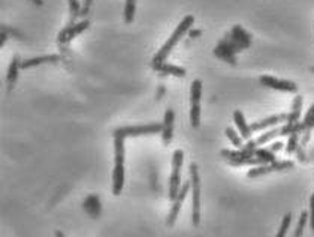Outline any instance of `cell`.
Listing matches in <instances>:
<instances>
[{"label": "cell", "mask_w": 314, "mask_h": 237, "mask_svg": "<svg viewBox=\"0 0 314 237\" xmlns=\"http://www.w3.org/2000/svg\"><path fill=\"white\" fill-rule=\"evenodd\" d=\"M290 222H292V215H290V213L284 215V218H283V221H281V225H280V230H278V233H277V237L286 236V233H287V230H289V227H290Z\"/></svg>", "instance_id": "f1b7e54d"}, {"label": "cell", "mask_w": 314, "mask_h": 237, "mask_svg": "<svg viewBox=\"0 0 314 237\" xmlns=\"http://www.w3.org/2000/svg\"><path fill=\"white\" fill-rule=\"evenodd\" d=\"M239 50H242L235 41H221L217 47H215V50H214V54L217 56V57H220V59H223V60H226L227 63H230V65H235L236 63V60H235V53H238Z\"/></svg>", "instance_id": "5b68a950"}, {"label": "cell", "mask_w": 314, "mask_h": 237, "mask_svg": "<svg viewBox=\"0 0 314 237\" xmlns=\"http://www.w3.org/2000/svg\"><path fill=\"white\" fill-rule=\"evenodd\" d=\"M260 84H263L265 87H269L272 90H280V92H289V93H296L298 92V87L295 83L292 81H287V80H278L275 77H271V75H262L259 78Z\"/></svg>", "instance_id": "8992f818"}, {"label": "cell", "mask_w": 314, "mask_h": 237, "mask_svg": "<svg viewBox=\"0 0 314 237\" xmlns=\"http://www.w3.org/2000/svg\"><path fill=\"white\" fill-rule=\"evenodd\" d=\"M135 12H136V0H126L124 5V23L130 24L135 18Z\"/></svg>", "instance_id": "7402d4cb"}, {"label": "cell", "mask_w": 314, "mask_h": 237, "mask_svg": "<svg viewBox=\"0 0 314 237\" xmlns=\"http://www.w3.org/2000/svg\"><path fill=\"white\" fill-rule=\"evenodd\" d=\"M93 0H83V5H81V14L80 17H86L90 11V6H92Z\"/></svg>", "instance_id": "4dcf8cb0"}, {"label": "cell", "mask_w": 314, "mask_h": 237, "mask_svg": "<svg viewBox=\"0 0 314 237\" xmlns=\"http://www.w3.org/2000/svg\"><path fill=\"white\" fill-rule=\"evenodd\" d=\"M20 69H21V60H20L18 56H14V57H12V62H11V65H9V68H8V74H6V81H8L9 89H12L14 84L17 83Z\"/></svg>", "instance_id": "2e32d148"}, {"label": "cell", "mask_w": 314, "mask_h": 237, "mask_svg": "<svg viewBox=\"0 0 314 237\" xmlns=\"http://www.w3.org/2000/svg\"><path fill=\"white\" fill-rule=\"evenodd\" d=\"M254 156H257L259 159H262L265 164H271V162H275V156H274V152H271L269 149H256V150H254Z\"/></svg>", "instance_id": "cb8c5ba5"}, {"label": "cell", "mask_w": 314, "mask_h": 237, "mask_svg": "<svg viewBox=\"0 0 314 237\" xmlns=\"http://www.w3.org/2000/svg\"><path fill=\"white\" fill-rule=\"evenodd\" d=\"M301 110H302V96H295L293 99V104H292V111L287 114V123H296L299 122L301 117Z\"/></svg>", "instance_id": "ffe728a7"}, {"label": "cell", "mask_w": 314, "mask_h": 237, "mask_svg": "<svg viewBox=\"0 0 314 237\" xmlns=\"http://www.w3.org/2000/svg\"><path fill=\"white\" fill-rule=\"evenodd\" d=\"M184 162V152L175 150L172 155V173L169 179V198L174 201L181 189V167Z\"/></svg>", "instance_id": "3957f363"}, {"label": "cell", "mask_w": 314, "mask_h": 237, "mask_svg": "<svg viewBox=\"0 0 314 237\" xmlns=\"http://www.w3.org/2000/svg\"><path fill=\"white\" fill-rule=\"evenodd\" d=\"M201 98H202V81L195 80L190 89V104H201Z\"/></svg>", "instance_id": "44dd1931"}, {"label": "cell", "mask_w": 314, "mask_h": 237, "mask_svg": "<svg viewBox=\"0 0 314 237\" xmlns=\"http://www.w3.org/2000/svg\"><path fill=\"white\" fill-rule=\"evenodd\" d=\"M298 140H299V134H292V135H290L289 143H287V149H286V152H287L289 155L293 153V152L298 149Z\"/></svg>", "instance_id": "f546056e"}, {"label": "cell", "mask_w": 314, "mask_h": 237, "mask_svg": "<svg viewBox=\"0 0 314 237\" xmlns=\"http://www.w3.org/2000/svg\"><path fill=\"white\" fill-rule=\"evenodd\" d=\"M162 128H163V123H148V125H138V126H123V128L115 129L114 137L127 138V137L151 135V134L162 132Z\"/></svg>", "instance_id": "277c9868"}, {"label": "cell", "mask_w": 314, "mask_h": 237, "mask_svg": "<svg viewBox=\"0 0 314 237\" xmlns=\"http://www.w3.org/2000/svg\"><path fill=\"white\" fill-rule=\"evenodd\" d=\"M89 26H90V23H89L87 20H84V21H81V23H77V24H68V26L60 32V35H59V42H60V44L69 42V41L74 39L77 35H80V33H83L86 29H89Z\"/></svg>", "instance_id": "9c48e42d"}, {"label": "cell", "mask_w": 314, "mask_h": 237, "mask_svg": "<svg viewBox=\"0 0 314 237\" xmlns=\"http://www.w3.org/2000/svg\"><path fill=\"white\" fill-rule=\"evenodd\" d=\"M124 188V162L117 161L112 170V194L120 195Z\"/></svg>", "instance_id": "8fae6325"}, {"label": "cell", "mask_w": 314, "mask_h": 237, "mask_svg": "<svg viewBox=\"0 0 314 237\" xmlns=\"http://www.w3.org/2000/svg\"><path fill=\"white\" fill-rule=\"evenodd\" d=\"M281 147H283V143H274V144L269 147V150H271V152H278V150H281Z\"/></svg>", "instance_id": "836d02e7"}, {"label": "cell", "mask_w": 314, "mask_h": 237, "mask_svg": "<svg viewBox=\"0 0 314 237\" xmlns=\"http://www.w3.org/2000/svg\"><path fill=\"white\" fill-rule=\"evenodd\" d=\"M224 132H226V137L229 138V141H230L235 147H238V149H242V147H244V144H242V137L238 135L236 131H233L232 128H227Z\"/></svg>", "instance_id": "484cf974"}, {"label": "cell", "mask_w": 314, "mask_h": 237, "mask_svg": "<svg viewBox=\"0 0 314 237\" xmlns=\"http://www.w3.org/2000/svg\"><path fill=\"white\" fill-rule=\"evenodd\" d=\"M281 135V128H275V129H272V131H268V132H265L263 135H260L257 140H254L256 141V146L259 147V146H262V144H266L268 141H271V140H274L275 137H280Z\"/></svg>", "instance_id": "603a6c76"}, {"label": "cell", "mask_w": 314, "mask_h": 237, "mask_svg": "<svg viewBox=\"0 0 314 237\" xmlns=\"http://www.w3.org/2000/svg\"><path fill=\"white\" fill-rule=\"evenodd\" d=\"M308 215H310L308 221H310V225H311V231H314V194L310 198V213Z\"/></svg>", "instance_id": "1f68e13d"}, {"label": "cell", "mask_w": 314, "mask_h": 237, "mask_svg": "<svg viewBox=\"0 0 314 237\" xmlns=\"http://www.w3.org/2000/svg\"><path fill=\"white\" fill-rule=\"evenodd\" d=\"M201 30H196V29H190L189 30V36H190V39H195V38H199L201 36Z\"/></svg>", "instance_id": "d6a6232c"}, {"label": "cell", "mask_w": 314, "mask_h": 237, "mask_svg": "<svg viewBox=\"0 0 314 237\" xmlns=\"http://www.w3.org/2000/svg\"><path fill=\"white\" fill-rule=\"evenodd\" d=\"M35 5H38V6H42V0H32Z\"/></svg>", "instance_id": "d590c367"}, {"label": "cell", "mask_w": 314, "mask_h": 237, "mask_svg": "<svg viewBox=\"0 0 314 237\" xmlns=\"http://www.w3.org/2000/svg\"><path fill=\"white\" fill-rule=\"evenodd\" d=\"M293 164L292 162H271L269 165L268 164H262L259 167H254L251 168L247 176L248 177H257V176H262V174H268V173H272V171H281V170H286V168H292Z\"/></svg>", "instance_id": "ba28073f"}, {"label": "cell", "mask_w": 314, "mask_h": 237, "mask_svg": "<svg viewBox=\"0 0 314 237\" xmlns=\"http://www.w3.org/2000/svg\"><path fill=\"white\" fill-rule=\"evenodd\" d=\"M232 41H235L241 48H247L251 44V39L248 36V33L241 27V26H235L232 30Z\"/></svg>", "instance_id": "ac0fdd59"}, {"label": "cell", "mask_w": 314, "mask_h": 237, "mask_svg": "<svg viewBox=\"0 0 314 237\" xmlns=\"http://www.w3.org/2000/svg\"><path fill=\"white\" fill-rule=\"evenodd\" d=\"M69 14H71L69 24H75L77 17H80V14H81V5L78 0H69Z\"/></svg>", "instance_id": "4316f807"}, {"label": "cell", "mask_w": 314, "mask_h": 237, "mask_svg": "<svg viewBox=\"0 0 314 237\" xmlns=\"http://www.w3.org/2000/svg\"><path fill=\"white\" fill-rule=\"evenodd\" d=\"M193 21H195V17L193 15H187V17H184V20L177 26V29L174 30V33L171 35V38L165 42V45L160 48V51L154 56V59H153V66H156V65H160V63H163L165 60H166V57L171 54V51H172V48L178 44V41L192 29V26H193Z\"/></svg>", "instance_id": "6da1fadb"}, {"label": "cell", "mask_w": 314, "mask_h": 237, "mask_svg": "<svg viewBox=\"0 0 314 237\" xmlns=\"http://www.w3.org/2000/svg\"><path fill=\"white\" fill-rule=\"evenodd\" d=\"M304 138H302V146H305L310 140V134L314 128V104L310 107V110L307 111L305 118H304Z\"/></svg>", "instance_id": "d6986e66"}, {"label": "cell", "mask_w": 314, "mask_h": 237, "mask_svg": "<svg viewBox=\"0 0 314 237\" xmlns=\"http://www.w3.org/2000/svg\"><path fill=\"white\" fill-rule=\"evenodd\" d=\"M287 120V114H278V116H271L268 118H263L260 122H256V123H251L250 128L253 132H259V131H263L266 128H271V126H275L281 122H286Z\"/></svg>", "instance_id": "4fadbf2b"}, {"label": "cell", "mask_w": 314, "mask_h": 237, "mask_svg": "<svg viewBox=\"0 0 314 237\" xmlns=\"http://www.w3.org/2000/svg\"><path fill=\"white\" fill-rule=\"evenodd\" d=\"M308 218H310V215H308L307 212H302V213H301L299 221H298V225H296V230H295V237L302 236V233H304V227H305V224H307Z\"/></svg>", "instance_id": "83f0119b"}, {"label": "cell", "mask_w": 314, "mask_h": 237, "mask_svg": "<svg viewBox=\"0 0 314 237\" xmlns=\"http://www.w3.org/2000/svg\"><path fill=\"white\" fill-rule=\"evenodd\" d=\"M157 72L163 74V75H174V77H178V78H183L186 77V69L184 68H180V66H175V65H171V63H160V65H156L153 66Z\"/></svg>", "instance_id": "9a60e30c"}, {"label": "cell", "mask_w": 314, "mask_h": 237, "mask_svg": "<svg viewBox=\"0 0 314 237\" xmlns=\"http://www.w3.org/2000/svg\"><path fill=\"white\" fill-rule=\"evenodd\" d=\"M163 92H165V87L162 86V89L159 90V95H157V98H159V96H162V95H163Z\"/></svg>", "instance_id": "8d00e7d4"}, {"label": "cell", "mask_w": 314, "mask_h": 237, "mask_svg": "<svg viewBox=\"0 0 314 237\" xmlns=\"http://www.w3.org/2000/svg\"><path fill=\"white\" fill-rule=\"evenodd\" d=\"M190 123L193 128H199V125H201V104L190 105Z\"/></svg>", "instance_id": "d4e9b609"}, {"label": "cell", "mask_w": 314, "mask_h": 237, "mask_svg": "<svg viewBox=\"0 0 314 237\" xmlns=\"http://www.w3.org/2000/svg\"><path fill=\"white\" fill-rule=\"evenodd\" d=\"M190 189H192V183L190 182H184V185H181V189L178 192V197L172 201V209H171V213L168 216V225L169 227H172L175 224V221L178 218V213H180V209H181V204L186 200V197H187V194H189Z\"/></svg>", "instance_id": "52a82bcc"}, {"label": "cell", "mask_w": 314, "mask_h": 237, "mask_svg": "<svg viewBox=\"0 0 314 237\" xmlns=\"http://www.w3.org/2000/svg\"><path fill=\"white\" fill-rule=\"evenodd\" d=\"M59 56L53 54V56H41V57H33V59H27L24 62H21V69H27V68H33V66H39L44 63H56L59 62Z\"/></svg>", "instance_id": "e0dca14e"}, {"label": "cell", "mask_w": 314, "mask_h": 237, "mask_svg": "<svg viewBox=\"0 0 314 237\" xmlns=\"http://www.w3.org/2000/svg\"><path fill=\"white\" fill-rule=\"evenodd\" d=\"M190 183H192V222L195 227L201 222V177L196 164H190Z\"/></svg>", "instance_id": "7a4b0ae2"}, {"label": "cell", "mask_w": 314, "mask_h": 237, "mask_svg": "<svg viewBox=\"0 0 314 237\" xmlns=\"http://www.w3.org/2000/svg\"><path fill=\"white\" fill-rule=\"evenodd\" d=\"M0 38H2V42H0V47H3V44L6 42V33H5V32H2V35H0Z\"/></svg>", "instance_id": "e575fe53"}, {"label": "cell", "mask_w": 314, "mask_h": 237, "mask_svg": "<svg viewBox=\"0 0 314 237\" xmlns=\"http://www.w3.org/2000/svg\"><path fill=\"white\" fill-rule=\"evenodd\" d=\"M83 207H84V212H86L89 216H92L93 219L99 218V216H101V213H102V204H101L99 197H98L96 194L89 195V197L84 200Z\"/></svg>", "instance_id": "7c38bea8"}, {"label": "cell", "mask_w": 314, "mask_h": 237, "mask_svg": "<svg viewBox=\"0 0 314 237\" xmlns=\"http://www.w3.org/2000/svg\"><path fill=\"white\" fill-rule=\"evenodd\" d=\"M233 122H235V125H236V128H238V131H239V135L244 138V140H251V128H250V125L245 122V117H244V114L239 111V110H236L235 113H233Z\"/></svg>", "instance_id": "5bb4252c"}, {"label": "cell", "mask_w": 314, "mask_h": 237, "mask_svg": "<svg viewBox=\"0 0 314 237\" xmlns=\"http://www.w3.org/2000/svg\"><path fill=\"white\" fill-rule=\"evenodd\" d=\"M174 120H175V113L172 108H168L163 117V128H162V140L163 144L168 146L172 141L174 137Z\"/></svg>", "instance_id": "30bf717a"}]
</instances>
